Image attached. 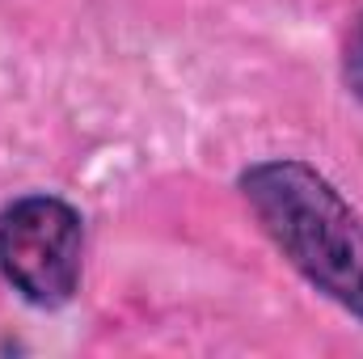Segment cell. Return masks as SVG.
<instances>
[{"mask_svg": "<svg viewBox=\"0 0 363 359\" xmlns=\"http://www.w3.org/2000/svg\"><path fill=\"white\" fill-rule=\"evenodd\" d=\"M237 190L291 270L363 321V216L342 190L300 157L245 165Z\"/></svg>", "mask_w": 363, "mask_h": 359, "instance_id": "cell-1", "label": "cell"}, {"mask_svg": "<svg viewBox=\"0 0 363 359\" xmlns=\"http://www.w3.org/2000/svg\"><path fill=\"white\" fill-rule=\"evenodd\" d=\"M85 270V220L47 190L17 194L0 207V279L43 313L77 300Z\"/></svg>", "mask_w": 363, "mask_h": 359, "instance_id": "cell-2", "label": "cell"}, {"mask_svg": "<svg viewBox=\"0 0 363 359\" xmlns=\"http://www.w3.org/2000/svg\"><path fill=\"white\" fill-rule=\"evenodd\" d=\"M342 85L363 106V9L355 13V21L347 30V43H342Z\"/></svg>", "mask_w": 363, "mask_h": 359, "instance_id": "cell-3", "label": "cell"}]
</instances>
